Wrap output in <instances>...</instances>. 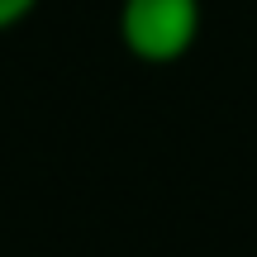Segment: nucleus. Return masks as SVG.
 <instances>
[{
	"label": "nucleus",
	"instance_id": "f257e3e1",
	"mask_svg": "<svg viewBox=\"0 0 257 257\" xmlns=\"http://www.w3.org/2000/svg\"><path fill=\"white\" fill-rule=\"evenodd\" d=\"M200 38V0H119V43L138 62L167 67Z\"/></svg>",
	"mask_w": 257,
	"mask_h": 257
},
{
	"label": "nucleus",
	"instance_id": "f03ea898",
	"mask_svg": "<svg viewBox=\"0 0 257 257\" xmlns=\"http://www.w3.org/2000/svg\"><path fill=\"white\" fill-rule=\"evenodd\" d=\"M34 10H38V0H0V34L15 29L19 19H29Z\"/></svg>",
	"mask_w": 257,
	"mask_h": 257
}]
</instances>
